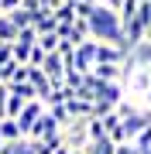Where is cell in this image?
I'll list each match as a JSON object with an SVG mask.
<instances>
[{
	"instance_id": "obj_1",
	"label": "cell",
	"mask_w": 151,
	"mask_h": 154,
	"mask_svg": "<svg viewBox=\"0 0 151 154\" xmlns=\"http://www.w3.org/2000/svg\"><path fill=\"white\" fill-rule=\"evenodd\" d=\"M86 21H90V38L103 41V45H127L120 11H113V7H106V4H96Z\"/></svg>"
},
{
	"instance_id": "obj_2",
	"label": "cell",
	"mask_w": 151,
	"mask_h": 154,
	"mask_svg": "<svg viewBox=\"0 0 151 154\" xmlns=\"http://www.w3.org/2000/svg\"><path fill=\"white\" fill-rule=\"evenodd\" d=\"M62 140H65L69 151H86L93 144L90 140V120H72L65 130H62Z\"/></svg>"
},
{
	"instance_id": "obj_3",
	"label": "cell",
	"mask_w": 151,
	"mask_h": 154,
	"mask_svg": "<svg viewBox=\"0 0 151 154\" xmlns=\"http://www.w3.org/2000/svg\"><path fill=\"white\" fill-rule=\"evenodd\" d=\"M45 110H48V103H41V99H31L28 106H24V113L17 116V123H21V130H24V137H31V130H34V123L45 116Z\"/></svg>"
},
{
	"instance_id": "obj_4",
	"label": "cell",
	"mask_w": 151,
	"mask_h": 154,
	"mask_svg": "<svg viewBox=\"0 0 151 154\" xmlns=\"http://www.w3.org/2000/svg\"><path fill=\"white\" fill-rule=\"evenodd\" d=\"M55 134H62V123L55 120V113H52V110H45V116L34 123V130H31L28 140H48V137H55Z\"/></svg>"
},
{
	"instance_id": "obj_5",
	"label": "cell",
	"mask_w": 151,
	"mask_h": 154,
	"mask_svg": "<svg viewBox=\"0 0 151 154\" xmlns=\"http://www.w3.org/2000/svg\"><path fill=\"white\" fill-rule=\"evenodd\" d=\"M103 127H106V137L113 144H127V130H124V116L113 110L110 116H103Z\"/></svg>"
},
{
	"instance_id": "obj_6",
	"label": "cell",
	"mask_w": 151,
	"mask_h": 154,
	"mask_svg": "<svg viewBox=\"0 0 151 154\" xmlns=\"http://www.w3.org/2000/svg\"><path fill=\"white\" fill-rule=\"evenodd\" d=\"M34 31H38V38L41 34H52V31H58V17L52 7H45V11L38 14V21H34Z\"/></svg>"
},
{
	"instance_id": "obj_7",
	"label": "cell",
	"mask_w": 151,
	"mask_h": 154,
	"mask_svg": "<svg viewBox=\"0 0 151 154\" xmlns=\"http://www.w3.org/2000/svg\"><path fill=\"white\" fill-rule=\"evenodd\" d=\"M93 75H100L103 82H120V75H124V65H117V62H100V65L93 69Z\"/></svg>"
},
{
	"instance_id": "obj_8",
	"label": "cell",
	"mask_w": 151,
	"mask_h": 154,
	"mask_svg": "<svg viewBox=\"0 0 151 154\" xmlns=\"http://www.w3.org/2000/svg\"><path fill=\"white\" fill-rule=\"evenodd\" d=\"M21 38V28H17V24L11 21V14H0V41H17Z\"/></svg>"
},
{
	"instance_id": "obj_9",
	"label": "cell",
	"mask_w": 151,
	"mask_h": 154,
	"mask_svg": "<svg viewBox=\"0 0 151 154\" xmlns=\"http://www.w3.org/2000/svg\"><path fill=\"white\" fill-rule=\"evenodd\" d=\"M0 134H4V140H7V144H14V140H24V130H21V123H17V120H11V116H7V120H0Z\"/></svg>"
},
{
	"instance_id": "obj_10",
	"label": "cell",
	"mask_w": 151,
	"mask_h": 154,
	"mask_svg": "<svg viewBox=\"0 0 151 154\" xmlns=\"http://www.w3.org/2000/svg\"><path fill=\"white\" fill-rule=\"evenodd\" d=\"M31 55H34L31 41H14V58L21 62V65H31Z\"/></svg>"
},
{
	"instance_id": "obj_11",
	"label": "cell",
	"mask_w": 151,
	"mask_h": 154,
	"mask_svg": "<svg viewBox=\"0 0 151 154\" xmlns=\"http://www.w3.org/2000/svg\"><path fill=\"white\" fill-rule=\"evenodd\" d=\"M38 48L45 51V55L58 51V48H62V38H58V31H52V34H41V38H38Z\"/></svg>"
},
{
	"instance_id": "obj_12",
	"label": "cell",
	"mask_w": 151,
	"mask_h": 154,
	"mask_svg": "<svg viewBox=\"0 0 151 154\" xmlns=\"http://www.w3.org/2000/svg\"><path fill=\"white\" fill-rule=\"evenodd\" d=\"M31 99H24V96H7V116L11 120H17V116L24 113V106H28Z\"/></svg>"
},
{
	"instance_id": "obj_13",
	"label": "cell",
	"mask_w": 151,
	"mask_h": 154,
	"mask_svg": "<svg viewBox=\"0 0 151 154\" xmlns=\"http://www.w3.org/2000/svg\"><path fill=\"white\" fill-rule=\"evenodd\" d=\"M7 89H11V96H24V99H38V93H34L31 82H7Z\"/></svg>"
},
{
	"instance_id": "obj_14",
	"label": "cell",
	"mask_w": 151,
	"mask_h": 154,
	"mask_svg": "<svg viewBox=\"0 0 151 154\" xmlns=\"http://www.w3.org/2000/svg\"><path fill=\"white\" fill-rule=\"evenodd\" d=\"M90 140L96 144V140H106V127H103V120H90Z\"/></svg>"
},
{
	"instance_id": "obj_15",
	"label": "cell",
	"mask_w": 151,
	"mask_h": 154,
	"mask_svg": "<svg viewBox=\"0 0 151 154\" xmlns=\"http://www.w3.org/2000/svg\"><path fill=\"white\" fill-rule=\"evenodd\" d=\"M131 144H134V147H137V154H151V127H148L144 134H141L137 140H131Z\"/></svg>"
},
{
	"instance_id": "obj_16",
	"label": "cell",
	"mask_w": 151,
	"mask_h": 154,
	"mask_svg": "<svg viewBox=\"0 0 151 154\" xmlns=\"http://www.w3.org/2000/svg\"><path fill=\"white\" fill-rule=\"evenodd\" d=\"M11 62H17L14 58V45L11 41H0V65H11Z\"/></svg>"
},
{
	"instance_id": "obj_17",
	"label": "cell",
	"mask_w": 151,
	"mask_h": 154,
	"mask_svg": "<svg viewBox=\"0 0 151 154\" xmlns=\"http://www.w3.org/2000/svg\"><path fill=\"white\" fill-rule=\"evenodd\" d=\"M21 7H24V0H0V14H14Z\"/></svg>"
},
{
	"instance_id": "obj_18",
	"label": "cell",
	"mask_w": 151,
	"mask_h": 154,
	"mask_svg": "<svg viewBox=\"0 0 151 154\" xmlns=\"http://www.w3.org/2000/svg\"><path fill=\"white\" fill-rule=\"evenodd\" d=\"M117 154H137L134 144H117Z\"/></svg>"
},
{
	"instance_id": "obj_19",
	"label": "cell",
	"mask_w": 151,
	"mask_h": 154,
	"mask_svg": "<svg viewBox=\"0 0 151 154\" xmlns=\"http://www.w3.org/2000/svg\"><path fill=\"white\" fill-rule=\"evenodd\" d=\"M100 4H106V7H113V11H124V4H127V0H100Z\"/></svg>"
},
{
	"instance_id": "obj_20",
	"label": "cell",
	"mask_w": 151,
	"mask_h": 154,
	"mask_svg": "<svg viewBox=\"0 0 151 154\" xmlns=\"http://www.w3.org/2000/svg\"><path fill=\"white\" fill-rule=\"evenodd\" d=\"M148 45H151V34H148Z\"/></svg>"
},
{
	"instance_id": "obj_21",
	"label": "cell",
	"mask_w": 151,
	"mask_h": 154,
	"mask_svg": "<svg viewBox=\"0 0 151 154\" xmlns=\"http://www.w3.org/2000/svg\"><path fill=\"white\" fill-rule=\"evenodd\" d=\"M141 4H144V0H141Z\"/></svg>"
}]
</instances>
